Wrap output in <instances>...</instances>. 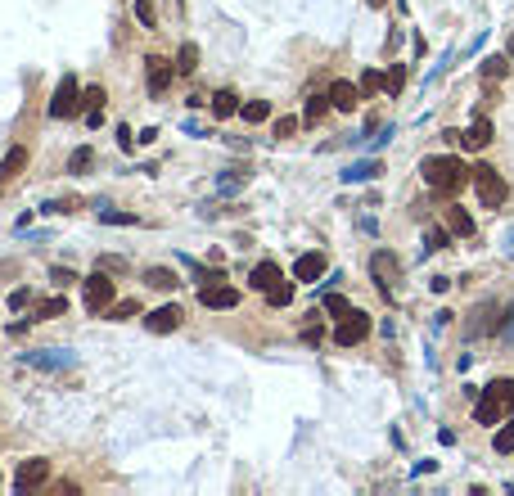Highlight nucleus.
<instances>
[{
  "label": "nucleus",
  "instance_id": "obj_1",
  "mask_svg": "<svg viewBox=\"0 0 514 496\" xmlns=\"http://www.w3.org/2000/svg\"><path fill=\"white\" fill-rule=\"evenodd\" d=\"M420 176H424L428 189H437V194H455L465 180H474V167H465L455 154H428L420 163Z\"/></svg>",
  "mask_w": 514,
  "mask_h": 496
},
{
  "label": "nucleus",
  "instance_id": "obj_2",
  "mask_svg": "<svg viewBox=\"0 0 514 496\" xmlns=\"http://www.w3.org/2000/svg\"><path fill=\"white\" fill-rule=\"evenodd\" d=\"M514 415V379H492L478 393V406H474V419L478 424H497V419Z\"/></svg>",
  "mask_w": 514,
  "mask_h": 496
},
{
  "label": "nucleus",
  "instance_id": "obj_3",
  "mask_svg": "<svg viewBox=\"0 0 514 496\" xmlns=\"http://www.w3.org/2000/svg\"><path fill=\"white\" fill-rule=\"evenodd\" d=\"M474 189H478V203H483V208H501V203L510 199L506 176H501L492 163H478V167H474Z\"/></svg>",
  "mask_w": 514,
  "mask_h": 496
},
{
  "label": "nucleus",
  "instance_id": "obj_4",
  "mask_svg": "<svg viewBox=\"0 0 514 496\" xmlns=\"http://www.w3.org/2000/svg\"><path fill=\"white\" fill-rule=\"evenodd\" d=\"M113 298H118V289H113V280H109L104 271L86 275V311H91V316L109 311V307H113Z\"/></svg>",
  "mask_w": 514,
  "mask_h": 496
},
{
  "label": "nucleus",
  "instance_id": "obj_5",
  "mask_svg": "<svg viewBox=\"0 0 514 496\" xmlns=\"http://www.w3.org/2000/svg\"><path fill=\"white\" fill-rule=\"evenodd\" d=\"M50 118H77L81 113V91H77V77H63L54 86V100H50Z\"/></svg>",
  "mask_w": 514,
  "mask_h": 496
},
{
  "label": "nucleus",
  "instance_id": "obj_6",
  "mask_svg": "<svg viewBox=\"0 0 514 496\" xmlns=\"http://www.w3.org/2000/svg\"><path fill=\"white\" fill-rule=\"evenodd\" d=\"M366 334H370V316H366V311H357V307H352L348 316L338 320V330H334V343H338V348H357V343L366 339Z\"/></svg>",
  "mask_w": 514,
  "mask_h": 496
},
{
  "label": "nucleus",
  "instance_id": "obj_7",
  "mask_svg": "<svg viewBox=\"0 0 514 496\" xmlns=\"http://www.w3.org/2000/svg\"><path fill=\"white\" fill-rule=\"evenodd\" d=\"M198 302H203V307H212V311H231L235 302H240V289H235V284H203V289H198Z\"/></svg>",
  "mask_w": 514,
  "mask_h": 496
},
{
  "label": "nucleus",
  "instance_id": "obj_8",
  "mask_svg": "<svg viewBox=\"0 0 514 496\" xmlns=\"http://www.w3.org/2000/svg\"><path fill=\"white\" fill-rule=\"evenodd\" d=\"M23 361L27 366H36V370H68V366H77V357H72L68 348H45V352H23Z\"/></svg>",
  "mask_w": 514,
  "mask_h": 496
},
{
  "label": "nucleus",
  "instance_id": "obj_9",
  "mask_svg": "<svg viewBox=\"0 0 514 496\" xmlns=\"http://www.w3.org/2000/svg\"><path fill=\"white\" fill-rule=\"evenodd\" d=\"M45 483H50V460H23L18 465V479H14L18 492H36V488H45Z\"/></svg>",
  "mask_w": 514,
  "mask_h": 496
},
{
  "label": "nucleus",
  "instance_id": "obj_10",
  "mask_svg": "<svg viewBox=\"0 0 514 496\" xmlns=\"http://www.w3.org/2000/svg\"><path fill=\"white\" fill-rule=\"evenodd\" d=\"M455 145H460V149H474V154H478V149H488V145H492V122H488V118H474L465 131H455Z\"/></svg>",
  "mask_w": 514,
  "mask_h": 496
},
{
  "label": "nucleus",
  "instance_id": "obj_11",
  "mask_svg": "<svg viewBox=\"0 0 514 496\" xmlns=\"http://www.w3.org/2000/svg\"><path fill=\"white\" fill-rule=\"evenodd\" d=\"M180 320H185V311L176 302H163V307H154L145 316V325H149V334H171V330H180Z\"/></svg>",
  "mask_w": 514,
  "mask_h": 496
},
{
  "label": "nucleus",
  "instance_id": "obj_12",
  "mask_svg": "<svg viewBox=\"0 0 514 496\" xmlns=\"http://www.w3.org/2000/svg\"><path fill=\"white\" fill-rule=\"evenodd\" d=\"M145 72H149V95H163L167 86H171V63L163 59V54H149Z\"/></svg>",
  "mask_w": 514,
  "mask_h": 496
},
{
  "label": "nucleus",
  "instance_id": "obj_13",
  "mask_svg": "<svg viewBox=\"0 0 514 496\" xmlns=\"http://www.w3.org/2000/svg\"><path fill=\"white\" fill-rule=\"evenodd\" d=\"M370 275H375V284L388 293L393 280H397V257L393 253H375V257H370Z\"/></svg>",
  "mask_w": 514,
  "mask_h": 496
},
{
  "label": "nucleus",
  "instance_id": "obj_14",
  "mask_svg": "<svg viewBox=\"0 0 514 496\" xmlns=\"http://www.w3.org/2000/svg\"><path fill=\"white\" fill-rule=\"evenodd\" d=\"M320 275H325V257H320V253H302L298 262H293V280H302V284H316Z\"/></svg>",
  "mask_w": 514,
  "mask_h": 496
},
{
  "label": "nucleus",
  "instance_id": "obj_15",
  "mask_svg": "<svg viewBox=\"0 0 514 496\" xmlns=\"http://www.w3.org/2000/svg\"><path fill=\"white\" fill-rule=\"evenodd\" d=\"M329 100H334V109L338 113H352L361 104V86H352V82H334L329 86Z\"/></svg>",
  "mask_w": 514,
  "mask_h": 496
},
{
  "label": "nucleus",
  "instance_id": "obj_16",
  "mask_svg": "<svg viewBox=\"0 0 514 496\" xmlns=\"http://www.w3.org/2000/svg\"><path fill=\"white\" fill-rule=\"evenodd\" d=\"M23 167H27V149H23V145H14L5 158H0V185H9V180H14Z\"/></svg>",
  "mask_w": 514,
  "mask_h": 496
},
{
  "label": "nucleus",
  "instance_id": "obj_17",
  "mask_svg": "<svg viewBox=\"0 0 514 496\" xmlns=\"http://www.w3.org/2000/svg\"><path fill=\"white\" fill-rule=\"evenodd\" d=\"M280 280H284V271H280L275 262H257V266H253V280H249V284H253V289H262V293H266V289H275Z\"/></svg>",
  "mask_w": 514,
  "mask_h": 496
},
{
  "label": "nucleus",
  "instance_id": "obj_18",
  "mask_svg": "<svg viewBox=\"0 0 514 496\" xmlns=\"http://www.w3.org/2000/svg\"><path fill=\"white\" fill-rule=\"evenodd\" d=\"M379 171H384V167H379L375 158H361V163H352L348 171H343V180H348V185H361V180H375Z\"/></svg>",
  "mask_w": 514,
  "mask_h": 496
},
{
  "label": "nucleus",
  "instance_id": "obj_19",
  "mask_svg": "<svg viewBox=\"0 0 514 496\" xmlns=\"http://www.w3.org/2000/svg\"><path fill=\"white\" fill-rule=\"evenodd\" d=\"M446 231L460 235V240H469V235H474V217L465 212V208H446Z\"/></svg>",
  "mask_w": 514,
  "mask_h": 496
},
{
  "label": "nucleus",
  "instance_id": "obj_20",
  "mask_svg": "<svg viewBox=\"0 0 514 496\" xmlns=\"http://www.w3.org/2000/svg\"><path fill=\"white\" fill-rule=\"evenodd\" d=\"M329 109H334V100H329V91H325V95H307V109H302V122H311V127H316V122L325 118Z\"/></svg>",
  "mask_w": 514,
  "mask_h": 496
},
{
  "label": "nucleus",
  "instance_id": "obj_21",
  "mask_svg": "<svg viewBox=\"0 0 514 496\" xmlns=\"http://www.w3.org/2000/svg\"><path fill=\"white\" fill-rule=\"evenodd\" d=\"M212 113H217V118H235V113H240V95H235V91H217L212 95Z\"/></svg>",
  "mask_w": 514,
  "mask_h": 496
},
{
  "label": "nucleus",
  "instance_id": "obj_22",
  "mask_svg": "<svg viewBox=\"0 0 514 496\" xmlns=\"http://www.w3.org/2000/svg\"><path fill=\"white\" fill-rule=\"evenodd\" d=\"M95 217H100L104 226H136V212H118V208H109V203H95Z\"/></svg>",
  "mask_w": 514,
  "mask_h": 496
},
{
  "label": "nucleus",
  "instance_id": "obj_23",
  "mask_svg": "<svg viewBox=\"0 0 514 496\" xmlns=\"http://www.w3.org/2000/svg\"><path fill=\"white\" fill-rule=\"evenodd\" d=\"M54 316H68V298H63V293H54V298H45L41 307H36V320H54Z\"/></svg>",
  "mask_w": 514,
  "mask_h": 496
},
{
  "label": "nucleus",
  "instance_id": "obj_24",
  "mask_svg": "<svg viewBox=\"0 0 514 496\" xmlns=\"http://www.w3.org/2000/svg\"><path fill=\"white\" fill-rule=\"evenodd\" d=\"M91 167H95V149H91V145L72 149V158H68V171H72V176H86Z\"/></svg>",
  "mask_w": 514,
  "mask_h": 496
},
{
  "label": "nucleus",
  "instance_id": "obj_25",
  "mask_svg": "<svg viewBox=\"0 0 514 496\" xmlns=\"http://www.w3.org/2000/svg\"><path fill=\"white\" fill-rule=\"evenodd\" d=\"M198 68V45H180V50H176V72H180V77H189V72H194Z\"/></svg>",
  "mask_w": 514,
  "mask_h": 496
},
{
  "label": "nucleus",
  "instance_id": "obj_26",
  "mask_svg": "<svg viewBox=\"0 0 514 496\" xmlns=\"http://www.w3.org/2000/svg\"><path fill=\"white\" fill-rule=\"evenodd\" d=\"M506 72H510V59H506V54H492V59H483V77H488V82H501Z\"/></svg>",
  "mask_w": 514,
  "mask_h": 496
},
{
  "label": "nucleus",
  "instance_id": "obj_27",
  "mask_svg": "<svg viewBox=\"0 0 514 496\" xmlns=\"http://www.w3.org/2000/svg\"><path fill=\"white\" fill-rule=\"evenodd\" d=\"M145 280H149V284H154V289H176V284H180V280H176V275H171V271H167V266H149V271H145Z\"/></svg>",
  "mask_w": 514,
  "mask_h": 496
},
{
  "label": "nucleus",
  "instance_id": "obj_28",
  "mask_svg": "<svg viewBox=\"0 0 514 496\" xmlns=\"http://www.w3.org/2000/svg\"><path fill=\"white\" fill-rule=\"evenodd\" d=\"M266 302H271V307H289L293 302V280H280L275 289H266Z\"/></svg>",
  "mask_w": 514,
  "mask_h": 496
},
{
  "label": "nucleus",
  "instance_id": "obj_29",
  "mask_svg": "<svg viewBox=\"0 0 514 496\" xmlns=\"http://www.w3.org/2000/svg\"><path fill=\"white\" fill-rule=\"evenodd\" d=\"M240 113H244V122H266V118H271V104H266V100H249V104H240Z\"/></svg>",
  "mask_w": 514,
  "mask_h": 496
},
{
  "label": "nucleus",
  "instance_id": "obj_30",
  "mask_svg": "<svg viewBox=\"0 0 514 496\" xmlns=\"http://www.w3.org/2000/svg\"><path fill=\"white\" fill-rule=\"evenodd\" d=\"M320 307H325L329 316H338V320H343V316H348V311H352V302L343 298V293H325V298H320Z\"/></svg>",
  "mask_w": 514,
  "mask_h": 496
},
{
  "label": "nucleus",
  "instance_id": "obj_31",
  "mask_svg": "<svg viewBox=\"0 0 514 496\" xmlns=\"http://www.w3.org/2000/svg\"><path fill=\"white\" fill-rule=\"evenodd\" d=\"M402 86H406V63H393V68H388V77H384V91H388V95H402Z\"/></svg>",
  "mask_w": 514,
  "mask_h": 496
},
{
  "label": "nucleus",
  "instance_id": "obj_32",
  "mask_svg": "<svg viewBox=\"0 0 514 496\" xmlns=\"http://www.w3.org/2000/svg\"><path fill=\"white\" fill-rule=\"evenodd\" d=\"M244 180H249V171H221V176H217V189H221V194H235Z\"/></svg>",
  "mask_w": 514,
  "mask_h": 496
},
{
  "label": "nucleus",
  "instance_id": "obj_33",
  "mask_svg": "<svg viewBox=\"0 0 514 496\" xmlns=\"http://www.w3.org/2000/svg\"><path fill=\"white\" fill-rule=\"evenodd\" d=\"M492 447H497L501 456H510V451H514V419H510V424H501V428H497V437H492Z\"/></svg>",
  "mask_w": 514,
  "mask_h": 496
},
{
  "label": "nucleus",
  "instance_id": "obj_34",
  "mask_svg": "<svg viewBox=\"0 0 514 496\" xmlns=\"http://www.w3.org/2000/svg\"><path fill=\"white\" fill-rule=\"evenodd\" d=\"M446 244H451V235H446V231H437V226H428V231H424V253H437V248H446Z\"/></svg>",
  "mask_w": 514,
  "mask_h": 496
},
{
  "label": "nucleus",
  "instance_id": "obj_35",
  "mask_svg": "<svg viewBox=\"0 0 514 496\" xmlns=\"http://www.w3.org/2000/svg\"><path fill=\"white\" fill-rule=\"evenodd\" d=\"M361 95H375V91H384V77H379V72H361Z\"/></svg>",
  "mask_w": 514,
  "mask_h": 496
},
{
  "label": "nucleus",
  "instance_id": "obj_36",
  "mask_svg": "<svg viewBox=\"0 0 514 496\" xmlns=\"http://www.w3.org/2000/svg\"><path fill=\"white\" fill-rule=\"evenodd\" d=\"M136 14H140V23H145V27H158V18H154V0H136Z\"/></svg>",
  "mask_w": 514,
  "mask_h": 496
},
{
  "label": "nucleus",
  "instance_id": "obj_37",
  "mask_svg": "<svg viewBox=\"0 0 514 496\" xmlns=\"http://www.w3.org/2000/svg\"><path fill=\"white\" fill-rule=\"evenodd\" d=\"M81 109H104V91H100V86L81 91Z\"/></svg>",
  "mask_w": 514,
  "mask_h": 496
},
{
  "label": "nucleus",
  "instance_id": "obj_38",
  "mask_svg": "<svg viewBox=\"0 0 514 496\" xmlns=\"http://www.w3.org/2000/svg\"><path fill=\"white\" fill-rule=\"evenodd\" d=\"M131 316H140V302H118L113 307V320H131Z\"/></svg>",
  "mask_w": 514,
  "mask_h": 496
},
{
  "label": "nucleus",
  "instance_id": "obj_39",
  "mask_svg": "<svg viewBox=\"0 0 514 496\" xmlns=\"http://www.w3.org/2000/svg\"><path fill=\"white\" fill-rule=\"evenodd\" d=\"M501 339H506V343H514V302H510V307H506V320H501Z\"/></svg>",
  "mask_w": 514,
  "mask_h": 496
},
{
  "label": "nucleus",
  "instance_id": "obj_40",
  "mask_svg": "<svg viewBox=\"0 0 514 496\" xmlns=\"http://www.w3.org/2000/svg\"><path fill=\"white\" fill-rule=\"evenodd\" d=\"M50 280H54V284H59V289H68V284H72V280H77V275H72V271H68V266H54V271H50Z\"/></svg>",
  "mask_w": 514,
  "mask_h": 496
},
{
  "label": "nucleus",
  "instance_id": "obj_41",
  "mask_svg": "<svg viewBox=\"0 0 514 496\" xmlns=\"http://www.w3.org/2000/svg\"><path fill=\"white\" fill-rule=\"evenodd\" d=\"M293 131H298V118H280V122H275V136H293Z\"/></svg>",
  "mask_w": 514,
  "mask_h": 496
},
{
  "label": "nucleus",
  "instance_id": "obj_42",
  "mask_svg": "<svg viewBox=\"0 0 514 496\" xmlns=\"http://www.w3.org/2000/svg\"><path fill=\"white\" fill-rule=\"evenodd\" d=\"M118 145H122V149H131V145H136V140H131V127H118Z\"/></svg>",
  "mask_w": 514,
  "mask_h": 496
},
{
  "label": "nucleus",
  "instance_id": "obj_43",
  "mask_svg": "<svg viewBox=\"0 0 514 496\" xmlns=\"http://www.w3.org/2000/svg\"><path fill=\"white\" fill-rule=\"evenodd\" d=\"M506 253H510V257H514V231H510V235H506Z\"/></svg>",
  "mask_w": 514,
  "mask_h": 496
},
{
  "label": "nucleus",
  "instance_id": "obj_44",
  "mask_svg": "<svg viewBox=\"0 0 514 496\" xmlns=\"http://www.w3.org/2000/svg\"><path fill=\"white\" fill-rule=\"evenodd\" d=\"M510 59H514V36H510Z\"/></svg>",
  "mask_w": 514,
  "mask_h": 496
},
{
  "label": "nucleus",
  "instance_id": "obj_45",
  "mask_svg": "<svg viewBox=\"0 0 514 496\" xmlns=\"http://www.w3.org/2000/svg\"><path fill=\"white\" fill-rule=\"evenodd\" d=\"M370 5H384V0H370Z\"/></svg>",
  "mask_w": 514,
  "mask_h": 496
}]
</instances>
